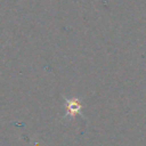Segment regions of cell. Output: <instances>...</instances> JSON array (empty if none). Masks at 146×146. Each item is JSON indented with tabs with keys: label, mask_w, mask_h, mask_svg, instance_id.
Listing matches in <instances>:
<instances>
[{
	"label": "cell",
	"mask_w": 146,
	"mask_h": 146,
	"mask_svg": "<svg viewBox=\"0 0 146 146\" xmlns=\"http://www.w3.org/2000/svg\"><path fill=\"white\" fill-rule=\"evenodd\" d=\"M65 106H66V116L70 115L74 117L76 115H81L82 105L78 99H66Z\"/></svg>",
	"instance_id": "obj_1"
}]
</instances>
